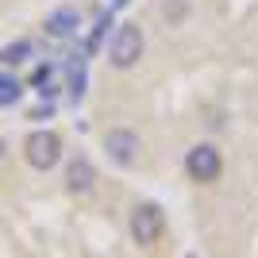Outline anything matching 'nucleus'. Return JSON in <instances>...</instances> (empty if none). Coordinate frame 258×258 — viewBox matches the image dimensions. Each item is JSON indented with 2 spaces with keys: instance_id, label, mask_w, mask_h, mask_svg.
<instances>
[{
  "instance_id": "nucleus-1",
  "label": "nucleus",
  "mask_w": 258,
  "mask_h": 258,
  "mask_svg": "<svg viewBox=\"0 0 258 258\" xmlns=\"http://www.w3.org/2000/svg\"><path fill=\"white\" fill-rule=\"evenodd\" d=\"M147 50V39H143V27L139 23H119L112 43H108V62L112 70H135Z\"/></svg>"
},
{
  "instance_id": "nucleus-2",
  "label": "nucleus",
  "mask_w": 258,
  "mask_h": 258,
  "mask_svg": "<svg viewBox=\"0 0 258 258\" xmlns=\"http://www.w3.org/2000/svg\"><path fill=\"white\" fill-rule=\"evenodd\" d=\"M185 173L201 185L216 181V177L224 173V154L216 151L212 143H193V147L185 151Z\"/></svg>"
},
{
  "instance_id": "nucleus-3",
  "label": "nucleus",
  "mask_w": 258,
  "mask_h": 258,
  "mask_svg": "<svg viewBox=\"0 0 258 258\" xmlns=\"http://www.w3.org/2000/svg\"><path fill=\"white\" fill-rule=\"evenodd\" d=\"M131 239L139 243V247H154L162 239V227H166V216H162L158 205H139V208H131Z\"/></svg>"
},
{
  "instance_id": "nucleus-4",
  "label": "nucleus",
  "mask_w": 258,
  "mask_h": 258,
  "mask_svg": "<svg viewBox=\"0 0 258 258\" xmlns=\"http://www.w3.org/2000/svg\"><path fill=\"white\" fill-rule=\"evenodd\" d=\"M23 154H27V162L35 170H54L58 158H62V139L54 131H31L27 143H23Z\"/></svg>"
},
{
  "instance_id": "nucleus-5",
  "label": "nucleus",
  "mask_w": 258,
  "mask_h": 258,
  "mask_svg": "<svg viewBox=\"0 0 258 258\" xmlns=\"http://www.w3.org/2000/svg\"><path fill=\"white\" fill-rule=\"evenodd\" d=\"M104 151L116 166H131V162L139 158V135L131 127H112L104 135Z\"/></svg>"
},
{
  "instance_id": "nucleus-6",
  "label": "nucleus",
  "mask_w": 258,
  "mask_h": 258,
  "mask_svg": "<svg viewBox=\"0 0 258 258\" xmlns=\"http://www.w3.org/2000/svg\"><path fill=\"white\" fill-rule=\"evenodd\" d=\"M43 31L50 35V39H74V35L81 31V12H77L74 4H62V8H54L50 16L43 20Z\"/></svg>"
},
{
  "instance_id": "nucleus-7",
  "label": "nucleus",
  "mask_w": 258,
  "mask_h": 258,
  "mask_svg": "<svg viewBox=\"0 0 258 258\" xmlns=\"http://www.w3.org/2000/svg\"><path fill=\"white\" fill-rule=\"evenodd\" d=\"M93 185H97V170H93V162L85 154H74V158L66 162V189L77 197L93 193Z\"/></svg>"
},
{
  "instance_id": "nucleus-8",
  "label": "nucleus",
  "mask_w": 258,
  "mask_h": 258,
  "mask_svg": "<svg viewBox=\"0 0 258 258\" xmlns=\"http://www.w3.org/2000/svg\"><path fill=\"white\" fill-rule=\"evenodd\" d=\"M35 58V46L27 43V39H20V43H8L4 50H0V66H23Z\"/></svg>"
},
{
  "instance_id": "nucleus-9",
  "label": "nucleus",
  "mask_w": 258,
  "mask_h": 258,
  "mask_svg": "<svg viewBox=\"0 0 258 258\" xmlns=\"http://www.w3.org/2000/svg\"><path fill=\"white\" fill-rule=\"evenodd\" d=\"M23 97V85H20V77H12V74H0V108H12V104H20Z\"/></svg>"
},
{
  "instance_id": "nucleus-10",
  "label": "nucleus",
  "mask_w": 258,
  "mask_h": 258,
  "mask_svg": "<svg viewBox=\"0 0 258 258\" xmlns=\"http://www.w3.org/2000/svg\"><path fill=\"white\" fill-rule=\"evenodd\" d=\"M185 12H189V4H185V0H170V8H166V20H170V23H181Z\"/></svg>"
}]
</instances>
